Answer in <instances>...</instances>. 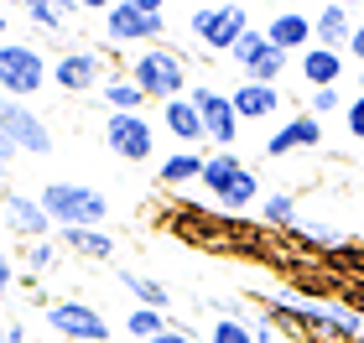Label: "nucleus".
<instances>
[{"instance_id": "nucleus-22", "label": "nucleus", "mask_w": 364, "mask_h": 343, "mask_svg": "<svg viewBox=\"0 0 364 343\" xmlns=\"http://www.w3.org/2000/svg\"><path fill=\"white\" fill-rule=\"evenodd\" d=\"M99 99L109 104V114H141V109H146V94L130 84V73L105 78V84H99Z\"/></svg>"}, {"instance_id": "nucleus-23", "label": "nucleus", "mask_w": 364, "mask_h": 343, "mask_svg": "<svg viewBox=\"0 0 364 343\" xmlns=\"http://www.w3.org/2000/svg\"><path fill=\"white\" fill-rule=\"evenodd\" d=\"M120 286L136 297V307H151V312H172V291L151 281V276H136V271H120Z\"/></svg>"}, {"instance_id": "nucleus-28", "label": "nucleus", "mask_w": 364, "mask_h": 343, "mask_svg": "<svg viewBox=\"0 0 364 343\" xmlns=\"http://www.w3.org/2000/svg\"><path fill=\"white\" fill-rule=\"evenodd\" d=\"M58 255H63L58 239H31L26 250H21V266H26V276H42V271L58 266Z\"/></svg>"}, {"instance_id": "nucleus-6", "label": "nucleus", "mask_w": 364, "mask_h": 343, "mask_svg": "<svg viewBox=\"0 0 364 343\" xmlns=\"http://www.w3.org/2000/svg\"><path fill=\"white\" fill-rule=\"evenodd\" d=\"M188 31L208 47V53H235V42L250 31V11L235 6V0H224V6H198L188 16Z\"/></svg>"}, {"instance_id": "nucleus-39", "label": "nucleus", "mask_w": 364, "mask_h": 343, "mask_svg": "<svg viewBox=\"0 0 364 343\" xmlns=\"http://www.w3.org/2000/svg\"><path fill=\"white\" fill-rule=\"evenodd\" d=\"M0 343H26V328L21 322H0Z\"/></svg>"}, {"instance_id": "nucleus-19", "label": "nucleus", "mask_w": 364, "mask_h": 343, "mask_svg": "<svg viewBox=\"0 0 364 343\" xmlns=\"http://www.w3.org/2000/svg\"><path fill=\"white\" fill-rule=\"evenodd\" d=\"M296 68L312 89H338L343 78V53H328V47H307L302 58H296Z\"/></svg>"}, {"instance_id": "nucleus-37", "label": "nucleus", "mask_w": 364, "mask_h": 343, "mask_svg": "<svg viewBox=\"0 0 364 343\" xmlns=\"http://www.w3.org/2000/svg\"><path fill=\"white\" fill-rule=\"evenodd\" d=\"M349 58H354L359 68H364V16L354 21V37H349Z\"/></svg>"}, {"instance_id": "nucleus-10", "label": "nucleus", "mask_w": 364, "mask_h": 343, "mask_svg": "<svg viewBox=\"0 0 364 343\" xmlns=\"http://www.w3.org/2000/svg\"><path fill=\"white\" fill-rule=\"evenodd\" d=\"M53 84L63 94H99V84H105V53L99 47H68V53L53 58Z\"/></svg>"}, {"instance_id": "nucleus-20", "label": "nucleus", "mask_w": 364, "mask_h": 343, "mask_svg": "<svg viewBox=\"0 0 364 343\" xmlns=\"http://www.w3.org/2000/svg\"><path fill=\"white\" fill-rule=\"evenodd\" d=\"M203 151H172V156H161L156 161V183L161 187H188V183H198L203 177Z\"/></svg>"}, {"instance_id": "nucleus-43", "label": "nucleus", "mask_w": 364, "mask_h": 343, "mask_svg": "<svg viewBox=\"0 0 364 343\" xmlns=\"http://www.w3.org/2000/svg\"><path fill=\"white\" fill-rule=\"evenodd\" d=\"M359 94H364V68H359Z\"/></svg>"}, {"instance_id": "nucleus-7", "label": "nucleus", "mask_w": 364, "mask_h": 343, "mask_svg": "<svg viewBox=\"0 0 364 343\" xmlns=\"http://www.w3.org/2000/svg\"><path fill=\"white\" fill-rule=\"evenodd\" d=\"M188 99H193V109H198V120H203V136L219 146V151H235V141H240V114H235V104H229V89L193 84Z\"/></svg>"}, {"instance_id": "nucleus-11", "label": "nucleus", "mask_w": 364, "mask_h": 343, "mask_svg": "<svg viewBox=\"0 0 364 343\" xmlns=\"http://www.w3.org/2000/svg\"><path fill=\"white\" fill-rule=\"evenodd\" d=\"M105 146L120 161H151L156 125L146 120V114H109V120H105Z\"/></svg>"}, {"instance_id": "nucleus-15", "label": "nucleus", "mask_w": 364, "mask_h": 343, "mask_svg": "<svg viewBox=\"0 0 364 343\" xmlns=\"http://www.w3.org/2000/svg\"><path fill=\"white\" fill-rule=\"evenodd\" d=\"M354 21L359 16H349V6H323L318 16H312V47H328V53H349V37H354Z\"/></svg>"}, {"instance_id": "nucleus-27", "label": "nucleus", "mask_w": 364, "mask_h": 343, "mask_svg": "<svg viewBox=\"0 0 364 343\" xmlns=\"http://www.w3.org/2000/svg\"><path fill=\"white\" fill-rule=\"evenodd\" d=\"M291 234H296V239H307V244H323V250H338V244H343V229L323 224V219H296V224H291Z\"/></svg>"}, {"instance_id": "nucleus-25", "label": "nucleus", "mask_w": 364, "mask_h": 343, "mask_svg": "<svg viewBox=\"0 0 364 343\" xmlns=\"http://www.w3.org/2000/svg\"><path fill=\"white\" fill-rule=\"evenodd\" d=\"M172 322H167V312H151V307H130L125 312V333L136 338V343H151V338H161Z\"/></svg>"}, {"instance_id": "nucleus-4", "label": "nucleus", "mask_w": 364, "mask_h": 343, "mask_svg": "<svg viewBox=\"0 0 364 343\" xmlns=\"http://www.w3.org/2000/svg\"><path fill=\"white\" fill-rule=\"evenodd\" d=\"M53 84V62L37 42H0V99H31Z\"/></svg>"}, {"instance_id": "nucleus-30", "label": "nucleus", "mask_w": 364, "mask_h": 343, "mask_svg": "<svg viewBox=\"0 0 364 343\" xmlns=\"http://www.w3.org/2000/svg\"><path fill=\"white\" fill-rule=\"evenodd\" d=\"M287 53H281V47H266V53H260V62L245 78H255V84H271V89H281V73H287Z\"/></svg>"}, {"instance_id": "nucleus-8", "label": "nucleus", "mask_w": 364, "mask_h": 343, "mask_svg": "<svg viewBox=\"0 0 364 343\" xmlns=\"http://www.w3.org/2000/svg\"><path fill=\"white\" fill-rule=\"evenodd\" d=\"M47 328L63 333L68 343H109V322L99 307L78 302V297H63V302H47Z\"/></svg>"}, {"instance_id": "nucleus-26", "label": "nucleus", "mask_w": 364, "mask_h": 343, "mask_svg": "<svg viewBox=\"0 0 364 343\" xmlns=\"http://www.w3.org/2000/svg\"><path fill=\"white\" fill-rule=\"evenodd\" d=\"M266 47H271V42H266V26H250V31H245V37L235 42V53H229V58H235L240 78H245V73H250L255 62H260V53H266Z\"/></svg>"}, {"instance_id": "nucleus-29", "label": "nucleus", "mask_w": 364, "mask_h": 343, "mask_svg": "<svg viewBox=\"0 0 364 343\" xmlns=\"http://www.w3.org/2000/svg\"><path fill=\"white\" fill-rule=\"evenodd\" d=\"M255 203H260V177H255V167H250V172H245L240 183H235V187H229L224 198H219V208L240 214V208H255Z\"/></svg>"}, {"instance_id": "nucleus-42", "label": "nucleus", "mask_w": 364, "mask_h": 343, "mask_svg": "<svg viewBox=\"0 0 364 343\" xmlns=\"http://www.w3.org/2000/svg\"><path fill=\"white\" fill-rule=\"evenodd\" d=\"M6 26H11V21H6V11H0V37H6Z\"/></svg>"}, {"instance_id": "nucleus-12", "label": "nucleus", "mask_w": 364, "mask_h": 343, "mask_svg": "<svg viewBox=\"0 0 364 343\" xmlns=\"http://www.w3.org/2000/svg\"><path fill=\"white\" fill-rule=\"evenodd\" d=\"M0 214H6V229H11V234H21L26 244L31 239H53V219H47V208L37 198H26V192H6V198H0Z\"/></svg>"}, {"instance_id": "nucleus-24", "label": "nucleus", "mask_w": 364, "mask_h": 343, "mask_svg": "<svg viewBox=\"0 0 364 343\" xmlns=\"http://www.w3.org/2000/svg\"><path fill=\"white\" fill-rule=\"evenodd\" d=\"M255 208H260V224L266 229H291L296 219H302L296 214V192H266Z\"/></svg>"}, {"instance_id": "nucleus-31", "label": "nucleus", "mask_w": 364, "mask_h": 343, "mask_svg": "<svg viewBox=\"0 0 364 343\" xmlns=\"http://www.w3.org/2000/svg\"><path fill=\"white\" fill-rule=\"evenodd\" d=\"M26 16H31V26H42V31H63V21H68V11H63L58 0H26Z\"/></svg>"}, {"instance_id": "nucleus-5", "label": "nucleus", "mask_w": 364, "mask_h": 343, "mask_svg": "<svg viewBox=\"0 0 364 343\" xmlns=\"http://www.w3.org/2000/svg\"><path fill=\"white\" fill-rule=\"evenodd\" d=\"M105 37L114 47H130V42L161 47V37H167V16H161L156 0H114V6H105Z\"/></svg>"}, {"instance_id": "nucleus-16", "label": "nucleus", "mask_w": 364, "mask_h": 343, "mask_svg": "<svg viewBox=\"0 0 364 343\" xmlns=\"http://www.w3.org/2000/svg\"><path fill=\"white\" fill-rule=\"evenodd\" d=\"M161 125H167V136L177 141V151H198L208 136H203V120H198V109H193V99L182 94V99H172V104H161Z\"/></svg>"}, {"instance_id": "nucleus-14", "label": "nucleus", "mask_w": 364, "mask_h": 343, "mask_svg": "<svg viewBox=\"0 0 364 343\" xmlns=\"http://www.w3.org/2000/svg\"><path fill=\"white\" fill-rule=\"evenodd\" d=\"M266 42L281 47L287 58H291V53L302 58L307 47H312V16H307V11H276L271 21H266Z\"/></svg>"}, {"instance_id": "nucleus-44", "label": "nucleus", "mask_w": 364, "mask_h": 343, "mask_svg": "<svg viewBox=\"0 0 364 343\" xmlns=\"http://www.w3.org/2000/svg\"><path fill=\"white\" fill-rule=\"evenodd\" d=\"M354 343H364V333H359V338H354Z\"/></svg>"}, {"instance_id": "nucleus-17", "label": "nucleus", "mask_w": 364, "mask_h": 343, "mask_svg": "<svg viewBox=\"0 0 364 343\" xmlns=\"http://www.w3.org/2000/svg\"><path fill=\"white\" fill-rule=\"evenodd\" d=\"M229 104H235L240 120H271V114L281 109V89L255 84V78H240V84L229 89Z\"/></svg>"}, {"instance_id": "nucleus-35", "label": "nucleus", "mask_w": 364, "mask_h": 343, "mask_svg": "<svg viewBox=\"0 0 364 343\" xmlns=\"http://www.w3.org/2000/svg\"><path fill=\"white\" fill-rule=\"evenodd\" d=\"M343 125H349L354 141H364V94H354V99L343 104Z\"/></svg>"}, {"instance_id": "nucleus-2", "label": "nucleus", "mask_w": 364, "mask_h": 343, "mask_svg": "<svg viewBox=\"0 0 364 343\" xmlns=\"http://www.w3.org/2000/svg\"><path fill=\"white\" fill-rule=\"evenodd\" d=\"M130 84H136L141 94H146V104L151 99H161V104H172V99H182L193 84H188V62H182V53L177 47H141L136 58H130Z\"/></svg>"}, {"instance_id": "nucleus-41", "label": "nucleus", "mask_w": 364, "mask_h": 343, "mask_svg": "<svg viewBox=\"0 0 364 343\" xmlns=\"http://www.w3.org/2000/svg\"><path fill=\"white\" fill-rule=\"evenodd\" d=\"M151 343H193V333H182V328H167L161 338H151Z\"/></svg>"}, {"instance_id": "nucleus-18", "label": "nucleus", "mask_w": 364, "mask_h": 343, "mask_svg": "<svg viewBox=\"0 0 364 343\" xmlns=\"http://www.w3.org/2000/svg\"><path fill=\"white\" fill-rule=\"evenodd\" d=\"M245 172H250V167H245V161H240L235 151H213V156L203 161V177H198V187H203V192H213V203H219V198H224V192L240 183Z\"/></svg>"}, {"instance_id": "nucleus-34", "label": "nucleus", "mask_w": 364, "mask_h": 343, "mask_svg": "<svg viewBox=\"0 0 364 343\" xmlns=\"http://www.w3.org/2000/svg\"><path fill=\"white\" fill-rule=\"evenodd\" d=\"M208 307H213L219 317H240V322H255V317H250V307H245L240 297H208Z\"/></svg>"}, {"instance_id": "nucleus-1", "label": "nucleus", "mask_w": 364, "mask_h": 343, "mask_svg": "<svg viewBox=\"0 0 364 343\" xmlns=\"http://www.w3.org/2000/svg\"><path fill=\"white\" fill-rule=\"evenodd\" d=\"M37 203L47 208L53 229H105L109 219V198L89 183H47L37 192Z\"/></svg>"}, {"instance_id": "nucleus-21", "label": "nucleus", "mask_w": 364, "mask_h": 343, "mask_svg": "<svg viewBox=\"0 0 364 343\" xmlns=\"http://www.w3.org/2000/svg\"><path fill=\"white\" fill-rule=\"evenodd\" d=\"M58 244L84 260H109L114 255V239L105 234V229H58Z\"/></svg>"}, {"instance_id": "nucleus-32", "label": "nucleus", "mask_w": 364, "mask_h": 343, "mask_svg": "<svg viewBox=\"0 0 364 343\" xmlns=\"http://www.w3.org/2000/svg\"><path fill=\"white\" fill-rule=\"evenodd\" d=\"M343 109V94L338 89H307V114L312 120H328V114Z\"/></svg>"}, {"instance_id": "nucleus-40", "label": "nucleus", "mask_w": 364, "mask_h": 343, "mask_svg": "<svg viewBox=\"0 0 364 343\" xmlns=\"http://www.w3.org/2000/svg\"><path fill=\"white\" fill-rule=\"evenodd\" d=\"M250 333H255V343H276V328H271V322H250Z\"/></svg>"}, {"instance_id": "nucleus-3", "label": "nucleus", "mask_w": 364, "mask_h": 343, "mask_svg": "<svg viewBox=\"0 0 364 343\" xmlns=\"http://www.w3.org/2000/svg\"><path fill=\"white\" fill-rule=\"evenodd\" d=\"M266 307L276 317H291V322H302V328H318L323 338H333V343H354L364 333V317L354 312V307H338V302H296V297L271 291Z\"/></svg>"}, {"instance_id": "nucleus-13", "label": "nucleus", "mask_w": 364, "mask_h": 343, "mask_svg": "<svg viewBox=\"0 0 364 343\" xmlns=\"http://www.w3.org/2000/svg\"><path fill=\"white\" fill-rule=\"evenodd\" d=\"M312 146H323V120H312L302 109L266 136V156H291V151H312Z\"/></svg>"}, {"instance_id": "nucleus-33", "label": "nucleus", "mask_w": 364, "mask_h": 343, "mask_svg": "<svg viewBox=\"0 0 364 343\" xmlns=\"http://www.w3.org/2000/svg\"><path fill=\"white\" fill-rule=\"evenodd\" d=\"M213 343H255V333H250V322H240V317H219L213 322Z\"/></svg>"}, {"instance_id": "nucleus-38", "label": "nucleus", "mask_w": 364, "mask_h": 343, "mask_svg": "<svg viewBox=\"0 0 364 343\" xmlns=\"http://www.w3.org/2000/svg\"><path fill=\"white\" fill-rule=\"evenodd\" d=\"M11 161H16V146H11V136H6V130H0V177L11 172Z\"/></svg>"}, {"instance_id": "nucleus-36", "label": "nucleus", "mask_w": 364, "mask_h": 343, "mask_svg": "<svg viewBox=\"0 0 364 343\" xmlns=\"http://www.w3.org/2000/svg\"><path fill=\"white\" fill-rule=\"evenodd\" d=\"M11 286H16V260H11V250H6V244H0V297H6Z\"/></svg>"}, {"instance_id": "nucleus-9", "label": "nucleus", "mask_w": 364, "mask_h": 343, "mask_svg": "<svg viewBox=\"0 0 364 343\" xmlns=\"http://www.w3.org/2000/svg\"><path fill=\"white\" fill-rule=\"evenodd\" d=\"M0 130H6L11 146L26 151V156H47V151H53V130H47V120L31 104H21V99H0Z\"/></svg>"}]
</instances>
